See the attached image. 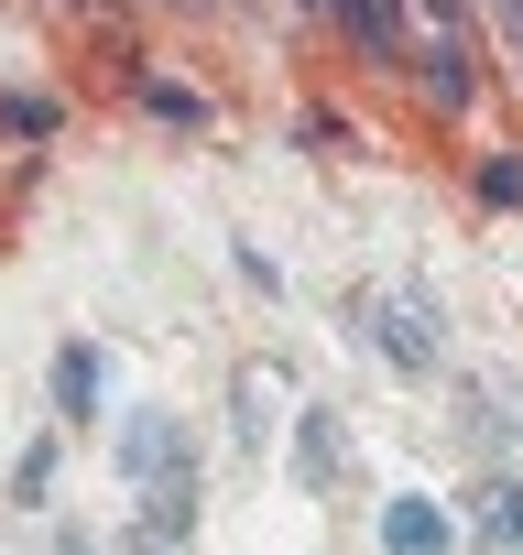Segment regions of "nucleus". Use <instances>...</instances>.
<instances>
[{
  "mask_svg": "<svg viewBox=\"0 0 523 555\" xmlns=\"http://www.w3.org/2000/svg\"><path fill=\"white\" fill-rule=\"evenodd\" d=\"M382 544H393V555H447V512H436V501H393V512H382Z\"/></svg>",
  "mask_w": 523,
  "mask_h": 555,
  "instance_id": "1",
  "label": "nucleus"
},
{
  "mask_svg": "<svg viewBox=\"0 0 523 555\" xmlns=\"http://www.w3.org/2000/svg\"><path fill=\"white\" fill-rule=\"evenodd\" d=\"M371 338H382V349H393L404 371H425V360H436V338L414 327V306H371Z\"/></svg>",
  "mask_w": 523,
  "mask_h": 555,
  "instance_id": "2",
  "label": "nucleus"
},
{
  "mask_svg": "<svg viewBox=\"0 0 523 555\" xmlns=\"http://www.w3.org/2000/svg\"><path fill=\"white\" fill-rule=\"evenodd\" d=\"M295 468H306V490H328V479H339V414H328V403L306 414V447H295Z\"/></svg>",
  "mask_w": 523,
  "mask_h": 555,
  "instance_id": "3",
  "label": "nucleus"
},
{
  "mask_svg": "<svg viewBox=\"0 0 523 555\" xmlns=\"http://www.w3.org/2000/svg\"><path fill=\"white\" fill-rule=\"evenodd\" d=\"M55 403H66V414L99 403V349H66V360H55Z\"/></svg>",
  "mask_w": 523,
  "mask_h": 555,
  "instance_id": "4",
  "label": "nucleus"
},
{
  "mask_svg": "<svg viewBox=\"0 0 523 555\" xmlns=\"http://www.w3.org/2000/svg\"><path fill=\"white\" fill-rule=\"evenodd\" d=\"M339 12H349V23H360V34H371V44H382V55H393V44H404V23H393V0H339Z\"/></svg>",
  "mask_w": 523,
  "mask_h": 555,
  "instance_id": "5",
  "label": "nucleus"
},
{
  "mask_svg": "<svg viewBox=\"0 0 523 555\" xmlns=\"http://www.w3.org/2000/svg\"><path fill=\"white\" fill-rule=\"evenodd\" d=\"M142 99H153V109H164V120H186V131H196V120H207V99H196V88H175V77H153V88H142Z\"/></svg>",
  "mask_w": 523,
  "mask_h": 555,
  "instance_id": "6",
  "label": "nucleus"
},
{
  "mask_svg": "<svg viewBox=\"0 0 523 555\" xmlns=\"http://www.w3.org/2000/svg\"><path fill=\"white\" fill-rule=\"evenodd\" d=\"M490 533H501V544H523V501H512V490L490 501Z\"/></svg>",
  "mask_w": 523,
  "mask_h": 555,
  "instance_id": "7",
  "label": "nucleus"
},
{
  "mask_svg": "<svg viewBox=\"0 0 523 555\" xmlns=\"http://www.w3.org/2000/svg\"><path fill=\"white\" fill-rule=\"evenodd\" d=\"M501 34H512V55H523V0H501Z\"/></svg>",
  "mask_w": 523,
  "mask_h": 555,
  "instance_id": "8",
  "label": "nucleus"
}]
</instances>
